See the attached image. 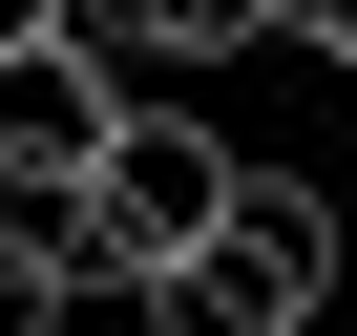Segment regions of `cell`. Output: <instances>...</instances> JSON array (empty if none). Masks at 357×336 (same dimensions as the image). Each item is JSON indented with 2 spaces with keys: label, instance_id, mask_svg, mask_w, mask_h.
I'll list each match as a JSON object with an SVG mask.
<instances>
[{
  "label": "cell",
  "instance_id": "obj_1",
  "mask_svg": "<svg viewBox=\"0 0 357 336\" xmlns=\"http://www.w3.org/2000/svg\"><path fill=\"white\" fill-rule=\"evenodd\" d=\"M147 315L168 336H315L336 315V211L294 190V168H231V211L147 273Z\"/></svg>",
  "mask_w": 357,
  "mask_h": 336
},
{
  "label": "cell",
  "instance_id": "obj_2",
  "mask_svg": "<svg viewBox=\"0 0 357 336\" xmlns=\"http://www.w3.org/2000/svg\"><path fill=\"white\" fill-rule=\"evenodd\" d=\"M231 168H252V147H211L190 84H126V126H105V168H84V294H147L168 252L231 211Z\"/></svg>",
  "mask_w": 357,
  "mask_h": 336
},
{
  "label": "cell",
  "instance_id": "obj_3",
  "mask_svg": "<svg viewBox=\"0 0 357 336\" xmlns=\"http://www.w3.org/2000/svg\"><path fill=\"white\" fill-rule=\"evenodd\" d=\"M105 126H126V63L84 43V22H43V43H0V168H105Z\"/></svg>",
  "mask_w": 357,
  "mask_h": 336
},
{
  "label": "cell",
  "instance_id": "obj_4",
  "mask_svg": "<svg viewBox=\"0 0 357 336\" xmlns=\"http://www.w3.org/2000/svg\"><path fill=\"white\" fill-rule=\"evenodd\" d=\"M63 294H84L63 252H0V336H63Z\"/></svg>",
  "mask_w": 357,
  "mask_h": 336
},
{
  "label": "cell",
  "instance_id": "obj_5",
  "mask_svg": "<svg viewBox=\"0 0 357 336\" xmlns=\"http://www.w3.org/2000/svg\"><path fill=\"white\" fill-rule=\"evenodd\" d=\"M273 43H315V63L357 84V0H273Z\"/></svg>",
  "mask_w": 357,
  "mask_h": 336
},
{
  "label": "cell",
  "instance_id": "obj_6",
  "mask_svg": "<svg viewBox=\"0 0 357 336\" xmlns=\"http://www.w3.org/2000/svg\"><path fill=\"white\" fill-rule=\"evenodd\" d=\"M43 22H84V0H0V43H43Z\"/></svg>",
  "mask_w": 357,
  "mask_h": 336
},
{
  "label": "cell",
  "instance_id": "obj_7",
  "mask_svg": "<svg viewBox=\"0 0 357 336\" xmlns=\"http://www.w3.org/2000/svg\"><path fill=\"white\" fill-rule=\"evenodd\" d=\"M126 336H168V315H126Z\"/></svg>",
  "mask_w": 357,
  "mask_h": 336
}]
</instances>
